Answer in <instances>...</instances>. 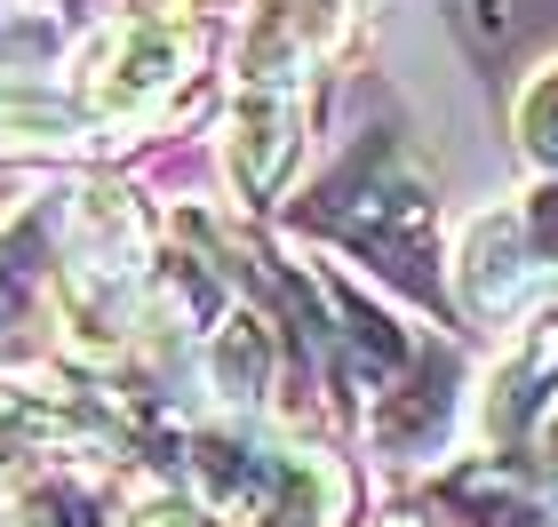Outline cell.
<instances>
[{"label": "cell", "instance_id": "cell-1", "mask_svg": "<svg viewBox=\"0 0 558 527\" xmlns=\"http://www.w3.org/2000/svg\"><path fill=\"white\" fill-rule=\"evenodd\" d=\"M288 153H295V112H288V96L264 88L256 105H247V120H240V184L271 192L279 168H288Z\"/></svg>", "mask_w": 558, "mask_h": 527}, {"label": "cell", "instance_id": "cell-2", "mask_svg": "<svg viewBox=\"0 0 558 527\" xmlns=\"http://www.w3.org/2000/svg\"><path fill=\"white\" fill-rule=\"evenodd\" d=\"M216 368H223V392H232V399H247L264 384V336H256V320H232V328H223Z\"/></svg>", "mask_w": 558, "mask_h": 527}, {"label": "cell", "instance_id": "cell-3", "mask_svg": "<svg viewBox=\"0 0 558 527\" xmlns=\"http://www.w3.org/2000/svg\"><path fill=\"white\" fill-rule=\"evenodd\" d=\"M168 64H175V40H168V33L136 40L129 57H120V81H112V96H151V88L168 81Z\"/></svg>", "mask_w": 558, "mask_h": 527}, {"label": "cell", "instance_id": "cell-4", "mask_svg": "<svg viewBox=\"0 0 558 527\" xmlns=\"http://www.w3.org/2000/svg\"><path fill=\"white\" fill-rule=\"evenodd\" d=\"M526 144H535L543 160H558V72L526 96Z\"/></svg>", "mask_w": 558, "mask_h": 527}, {"label": "cell", "instance_id": "cell-5", "mask_svg": "<svg viewBox=\"0 0 558 527\" xmlns=\"http://www.w3.org/2000/svg\"><path fill=\"white\" fill-rule=\"evenodd\" d=\"M526 256H535V264H558V192H543L535 208H526Z\"/></svg>", "mask_w": 558, "mask_h": 527}, {"label": "cell", "instance_id": "cell-6", "mask_svg": "<svg viewBox=\"0 0 558 527\" xmlns=\"http://www.w3.org/2000/svg\"><path fill=\"white\" fill-rule=\"evenodd\" d=\"M550 456H558V423H550Z\"/></svg>", "mask_w": 558, "mask_h": 527}, {"label": "cell", "instance_id": "cell-7", "mask_svg": "<svg viewBox=\"0 0 558 527\" xmlns=\"http://www.w3.org/2000/svg\"><path fill=\"white\" fill-rule=\"evenodd\" d=\"M175 527H192V519H184V512H175Z\"/></svg>", "mask_w": 558, "mask_h": 527}]
</instances>
